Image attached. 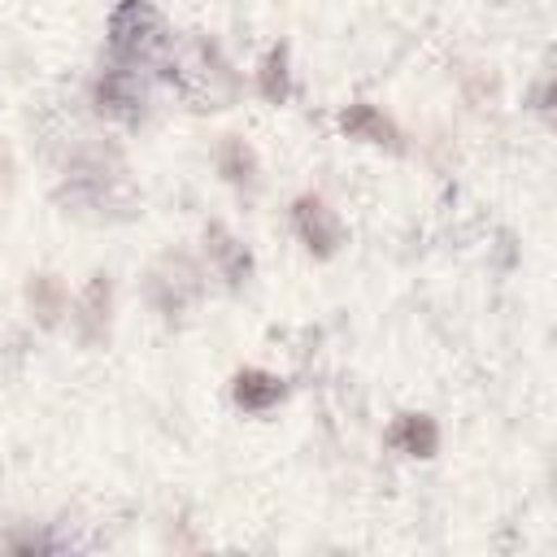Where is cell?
I'll return each instance as SVG.
<instances>
[{"instance_id":"3","label":"cell","mask_w":557,"mask_h":557,"mask_svg":"<svg viewBox=\"0 0 557 557\" xmlns=\"http://www.w3.org/2000/svg\"><path fill=\"white\" fill-rule=\"evenodd\" d=\"M165 39H170V26H165L157 4H148V0H117L113 4V13H109V48L122 61L152 57V52L165 48Z\"/></svg>"},{"instance_id":"13","label":"cell","mask_w":557,"mask_h":557,"mask_svg":"<svg viewBox=\"0 0 557 557\" xmlns=\"http://www.w3.org/2000/svg\"><path fill=\"white\" fill-rule=\"evenodd\" d=\"M218 174L226 183H235V187H248L257 178V152L239 135H222V144H218Z\"/></svg>"},{"instance_id":"11","label":"cell","mask_w":557,"mask_h":557,"mask_svg":"<svg viewBox=\"0 0 557 557\" xmlns=\"http://www.w3.org/2000/svg\"><path fill=\"white\" fill-rule=\"evenodd\" d=\"M26 300H30L35 318H39V326H57V318L65 313V283L57 274H48V270L44 274H30Z\"/></svg>"},{"instance_id":"9","label":"cell","mask_w":557,"mask_h":557,"mask_svg":"<svg viewBox=\"0 0 557 557\" xmlns=\"http://www.w3.org/2000/svg\"><path fill=\"white\" fill-rule=\"evenodd\" d=\"M339 131H344L348 139H361V144H379V148L400 152V131L392 126V117H387L383 109H374V104H366V100H357V104H348V109L339 113Z\"/></svg>"},{"instance_id":"6","label":"cell","mask_w":557,"mask_h":557,"mask_svg":"<svg viewBox=\"0 0 557 557\" xmlns=\"http://www.w3.org/2000/svg\"><path fill=\"white\" fill-rule=\"evenodd\" d=\"M91 100L104 117H117V122H135L144 113V83L135 70H104L96 83H91Z\"/></svg>"},{"instance_id":"5","label":"cell","mask_w":557,"mask_h":557,"mask_svg":"<svg viewBox=\"0 0 557 557\" xmlns=\"http://www.w3.org/2000/svg\"><path fill=\"white\" fill-rule=\"evenodd\" d=\"M109 322H113V278L109 274H91L83 296L74 300V335L83 348H100L109 339Z\"/></svg>"},{"instance_id":"2","label":"cell","mask_w":557,"mask_h":557,"mask_svg":"<svg viewBox=\"0 0 557 557\" xmlns=\"http://www.w3.org/2000/svg\"><path fill=\"white\" fill-rule=\"evenodd\" d=\"M205 296V270L187 257V252H165L144 270V300L161 313V318H178L187 313L196 300Z\"/></svg>"},{"instance_id":"4","label":"cell","mask_w":557,"mask_h":557,"mask_svg":"<svg viewBox=\"0 0 557 557\" xmlns=\"http://www.w3.org/2000/svg\"><path fill=\"white\" fill-rule=\"evenodd\" d=\"M292 231H296V239H300L313 257H335L339 244H344V222H339V213H335L322 196H313V191H305V196L292 200Z\"/></svg>"},{"instance_id":"14","label":"cell","mask_w":557,"mask_h":557,"mask_svg":"<svg viewBox=\"0 0 557 557\" xmlns=\"http://www.w3.org/2000/svg\"><path fill=\"white\" fill-rule=\"evenodd\" d=\"M0 548H9V553H48V548H57V540L39 535V531H22V535H4Z\"/></svg>"},{"instance_id":"7","label":"cell","mask_w":557,"mask_h":557,"mask_svg":"<svg viewBox=\"0 0 557 557\" xmlns=\"http://www.w3.org/2000/svg\"><path fill=\"white\" fill-rule=\"evenodd\" d=\"M205 252H209L213 270H218L231 287H239V283L252 278V252H248V244H244L239 235H231L222 222H209V226H205Z\"/></svg>"},{"instance_id":"10","label":"cell","mask_w":557,"mask_h":557,"mask_svg":"<svg viewBox=\"0 0 557 557\" xmlns=\"http://www.w3.org/2000/svg\"><path fill=\"white\" fill-rule=\"evenodd\" d=\"M387 444L405 457H435L440 453V422L431 413H400L387 426Z\"/></svg>"},{"instance_id":"1","label":"cell","mask_w":557,"mask_h":557,"mask_svg":"<svg viewBox=\"0 0 557 557\" xmlns=\"http://www.w3.org/2000/svg\"><path fill=\"white\" fill-rule=\"evenodd\" d=\"M165 78L183 87V96H187L191 109H226L239 96L235 70L222 61L218 44H209V39H191L183 48V57L165 70Z\"/></svg>"},{"instance_id":"8","label":"cell","mask_w":557,"mask_h":557,"mask_svg":"<svg viewBox=\"0 0 557 557\" xmlns=\"http://www.w3.org/2000/svg\"><path fill=\"white\" fill-rule=\"evenodd\" d=\"M283 396H287V383H283L278 374L261 370V366H244V370H235V379H231V400H235L244 413H265V409H274Z\"/></svg>"},{"instance_id":"12","label":"cell","mask_w":557,"mask_h":557,"mask_svg":"<svg viewBox=\"0 0 557 557\" xmlns=\"http://www.w3.org/2000/svg\"><path fill=\"white\" fill-rule=\"evenodd\" d=\"M257 91L270 104H283L292 96V70H287V44H274L265 61L257 65Z\"/></svg>"},{"instance_id":"15","label":"cell","mask_w":557,"mask_h":557,"mask_svg":"<svg viewBox=\"0 0 557 557\" xmlns=\"http://www.w3.org/2000/svg\"><path fill=\"white\" fill-rule=\"evenodd\" d=\"M9 174V157H4V148H0V178Z\"/></svg>"}]
</instances>
